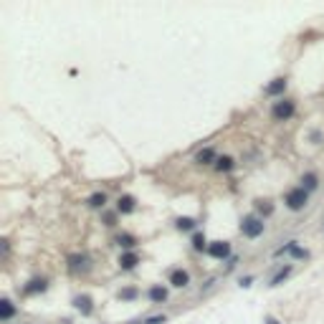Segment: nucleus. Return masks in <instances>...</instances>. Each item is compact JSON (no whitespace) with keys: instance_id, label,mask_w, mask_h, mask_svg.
Masks as SVG:
<instances>
[{"instance_id":"nucleus-5","label":"nucleus","mask_w":324,"mask_h":324,"mask_svg":"<svg viewBox=\"0 0 324 324\" xmlns=\"http://www.w3.org/2000/svg\"><path fill=\"white\" fill-rule=\"evenodd\" d=\"M286 89V79H274L269 86H266V94L269 96H276V94H281Z\"/></svg>"},{"instance_id":"nucleus-19","label":"nucleus","mask_w":324,"mask_h":324,"mask_svg":"<svg viewBox=\"0 0 324 324\" xmlns=\"http://www.w3.org/2000/svg\"><path fill=\"white\" fill-rule=\"evenodd\" d=\"M213 157H215V152H213V150H203V152L198 155V162H210Z\"/></svg>"},{"instance_id":"nucleus-12","label":"nucleus","mask_w":324,"mask_h":324,"mask_svg":"<svg viewBox=\"0 0 324 324\" xmlns=\"http://www.w3.org/2000/svg\"><path fill=\"white\" fill-rule=\"evenodd\" d=\"M301 183H304V190H306V193H309V190H317V185H319V183H317V175H314V172H306Z\"/></svg>"},{"instance_id":"nucleus-17","label":"nucleus","mask_w":324,"mask_h":324,"mask_svg":"<svg viewBox=\"0 0 324 324\" xmlns=\"http://www.w3.org/2000/svg\"><path fill=\"white\" fill-rule=\"evenodd\" d=\"M178 228H180V231H193V228H195V220H193V218H180V220H178Z\"/></svg>"},{"instance_id":"nucleus-21","label":"nucleus","mask_w":324,"mask_h":324,"mask_svg":"<svg viewBox=\"0 0 324 324\" xmlns=\"http://www.w3.org/2000/svg\"><path fill=\"white\" fill-rule=\"evenodd\" d=\"M193 246L198 248V251H203V248H205V238H203V235H195V238H193Z\"/></svg>"},{"instance_id":"nucleus-23","label":"nucleus","mask_w":324,"mask_h":324,"mask_svg":"<svg viewBox=\"0 0 324 324\" xmlns=\"http://www.w3.org/2000/svg\"><path fill=\"white\" fill-rule=\"evenodd\" d=\"M266 324H278V322H276L274 317H269V319H266Z\"/></svg>"},{"instance_id":"nucleus-18","label":"nucleus","mask_w":324,"mask_h":324,"mask_svg":"<svg viewBox=\"0 0 324 324\" xmlns=\"http://www.w3.org/2000/svg\"><path fill=\"white\" fill-rule=\"evenodd\" d=\"M289 271H291V269H289V266H286V269H284V271H278V274H276V276H274V281H271V286H278V284H281V281H284V278H286V276H289Z\"/></svg>"},{"instance_id":"nucleus-13","label":"nucleus","mask_w":324,"mask_h":324,"mask_svg":"<svg viewBox=\"0 0 324 324\" xmlns=\"http://www.w3.org/2000/svg\"><path fill=\"white\" fill-rule=\"evenodd\" d=\"M150 299H152V301H165V299H167V291L162 289V286H152V289H150Z\"/></svg>"},{"instance_id":"nucleus-2","label":"nucleus","mask_w":324,"mask_h":324,"mask_svg":"<svg viewBox=\"0 0 324 324\" xmlns=\"http://www.w3.org/2000/svg\"><path fill=\"white\" fill-rule=\"evenodd\" d=\"M306 198H309V193L304 187H294V190H289L286 193V205L291 210H301L304 205H306Z\"/></svg>"},{"instance_id":"nucleus-14","label":"nucleus","mask_w":324,"mask_h":324,"mask_svg":"<svg viewBox=\"0 0 324 324\" xmlns=\"http://www.w3.org/2000/svg\"><path fill=\"white\" fill-rule=\"evenodd\" d=\"M215 167H218L220 172H228V170L233 167V160H231V157H218V160H215Z\"/></svg>"},{"instance_id":"nucleus-15","label":"nucleus","mask_w":324,"mask_h":324,"mask_svg":"<svg viewBox=\"0 0 324 324\" xmlns=\"http://www.w3.org/2000/svg\"><path fill=\"white\" fill-rule=\"evenodd\" d=\"M104 203H107L104 193H94V195L89 198V205H92V208H104Z\"/></svg>"},{"instance_id":"nucleus-4","label":"nucleus","mask_w":324,"mask_h":324,"mask_svg":"<svg viewBox=\"0 0 324 324\" xmlns=\"http://www.w3.org/2000/svg\"><path fill=\"white\" fill-rule=\"evenodd\" d=\"M208 254H210L213 258H226V256L231 254V246H228L226 241H213V243L208 246Z\"/></svg>"},{"instance_id":"nucleus-1","label":"nucleus","mask_w":324,"mask_h":324,"mask_svg":"<svg viewBox=\"0 0 324 324\" xmlns=\"http://www.w3.org/2000/svg\"><path fill=\"white\" fill-rule=\"evenodd\" d=\"M241 233L248 235V238H258V235L263 233V220L256 218V215H246L243 223H241Z\"/></svg>"},{"instance_id":"nucleus-11","label":"nucleus","mask_w":324,"mask_h":324,"mask_svg":"<svg viewBox=\"0 0 324 324\" xmlns=\"http://www.w3.org/2000/svg\"><path fill=\"white\" fill-rule=\"evenodd\" d=\"M13 314H16V306H13L8 299H3V301H0V319H3V322H8Z\"/></svg>"},{"instance_id":"nucleus-16","label":"nucleus","mask_w":324,"mask_h":324,"mask_svg":"<svg viewBox=\"0 0 324 324\" xmlns=\"http://www.w3.org/2000/svg\"><path fill=\"white\" fill-rule=\"evenodd\" d=\"M43 289H46V281H38L36 278V281H31L25 286V294H36V291H43Z\"/></svg>"},{"instance_id":"nucleus-7","label":"nucleus","mask_w":324,"mask_h":324,"mask_svg":"<svg viewBox=\"0 0 324 324\" xmlns=\"http://www.w3.org/2000/svg\"><path fill=\"white\" fill-rule=\"evenodd\" d=\"M73 304H76V309H79V312L81 314H92V297H76V299H73Z\"/></svg>"},{"instance_id":"nucleus-20","label":"nucleus","mask_w":324,"mask_h":324,"mask_svg":"<svg viewBox=\"0 0 324 324\" xmlns=\"http://www.w3.org/2000/svg\"><path fill=\"white\" fill-rule=\"evenodd\" d=\"M119 246L132 248V246H135V238H132V235H119Z\"/></svg>"},{"instance_id":"nucleus-6","label":"nucleus","mask_w":324,"mask_h":324,"mask_svg":"<svg viewBox=\"0 0 324 324\" xmlns=\"http://www.w3.org/2000/svg\"><path fill=\"white\" fill-rule=\"evenodd\" d=\"M170 281H172V286H178V289H183V286H187V281H190V276H187V271H172V276H170Z\"/></svg>"},{"instance_id":"nucleus-9","label":"nucleus","mask_w":324,"mask_h":324,"mask_svg":"<svg viewBox=\"0 0 324 324\" xmlns=\"http://www.w3.org/2000/svg\"><path fill=\"white\" fill-rule=\"evenodd\" d=\"M116 208H119V213H132V210H135V198H132V195H122L119 203H116Z\"/></svg>"},{"instance_id":"nucleus-10","label":"nucleus","mask_w":324,"mask_h":324,"mask_svg":"<svg viewBox=\"0 0 324 324\" xmlns=\"http://www.w3.org/2000/svg\"><path fill=\"white\" fill-rule=\"evenodd\" d=\"M69 261H71L73 271H86V269H89V258H86V256H71Z\"/></svg>"},{"instance_id":"nucleus-3","label":"nucleus","mask_w":324,"mask_h":324,"mask_svg":"<svg viewBox=\"0 0 324 324\" xmlns=\"http://www.w3.org/2000/svg\"><path fill=\"white\" fill-rule=\"evenodd\" d=\"M271 114H274V119H278V122L289 119V116L294 114V101H289V99H284V101H276Z\"/></svg>"},{"instance_id":"nucleus-22","label":"nucleus","mask_w":324,"mask_h":324,"mask_svg":"<svg viewBox=\"0 0 324 324\" xmlns=\"http://www.w3.org/2000/svg\"><path fill=\"white\" fill-rule=\"evenodd\" d=\"M119 297H122V299H135V297H137V291H135V289H124Z\"/></svg>"},{"instance_id":"nucleus-8","label":"nucleus","mask_w":324,"mask_h":324,"mask_svg":"<svg viewBox=\"0 0 324 324\" xmlns=\"http://www.w3.org/2000/svg\"><path fill=\"white\" fill-rule=\"evenodd\" d=\"M137 263H139V258H137V254H132V251H129V254H124V256L119 258V266H122L124 271H129V269H135V266H137Z\"/></svg>"}]
</instances>
